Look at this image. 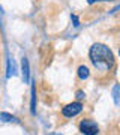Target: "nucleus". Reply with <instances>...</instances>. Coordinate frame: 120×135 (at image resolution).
Segmentation results:
<instances>
[{
    "label": "nucleus",
    "instance_id": "obj_5",
    "mask_svg": "<svg viewBox=\"0 0 120 135\" xmlns=\"http://www.w3.org/2000/svg\"><path fill=\"white\" fill-rule=\"evenodd\" d=\"M23 74H24V81H29V62L27 59H23Z\"/></svg>",
    "mask_w": 120,
    "mask_h": 135
},
{
    "label": "nucleus",
    "instance_id": "obj_2",
    "mask_svg": "<svg viewBox=\"0 0 120 135\" xmlns=\"http://www.w3.org/2000/svg\"><path fill=\"white\" fill-rule=\"evenodd\" d=\"M78 129L83 135H98L99 134V126L96 125V122L90 119H83L78 125Z\"/></svg>",
    "mask_w": 120,
    "mask_h": 135
},
{
    "label": "nucleus",
    "instance_id": "obj_10",
    "mask_svg": "<svg viewBox=\"0 0 120 135\" xmlns=\"http://www.w3.org/2000/svg\"><path fill=\"white\" fill-rule=\"evenodd\" d=\"M119 56H120V48H119Z\"/></svg>",
    "mask_w": 120,
    "mask_h": 135
},
{
    "label": "nucleus",
    "instance_id": "obj_3",
    "mask_svg": "<svg viewBox=\"0 0 120 135\" xmlns=\"http://www.w3.org/2000/svg\"><path fill=\"white\" fill-rule=\"evenodd\" d=\"M81 111H83L81 102H72V104H68L62 108V116L71 119V117H75L77 114H80Z\"/></svg>",
    "mask_w": 120,
    "mask_h": 135
},
{
    "label": "nucleus",
    "instance_id": "obj_6",
    "mask_svg": "<svg viewBox=\"0 0 120 135\" xmlns=\"http://www.w3.org/2000/svg\"><path fill=\"white\" fill-rule=\"evenodd\" d=\"M0 120H3V122H18L14 116H11V114H8V113H2V114H0Z\"/></svg>",
    "mask_w": 120,
    "mask_h": 135
},
{
    "label": "nucleus",
    "instance_id": "obj_7",
    "mask_svg": "<svg viewBox=\"0 0 120 135\" xmlns=\"http://www.w3.org/2000/svg\"><path fill=\"white\" fill-rule=\"evenodd\" d=\"M84 96H86V95H84L83 92H77V98H78V99H83Z\"/></svg>",
    "mask_w": 120,
    "mask_h": 135
},
{
    "label": "nucleus",
    "instance_id": "obj_4",
    "mask_svg": "<svg viewBox=\"0 0 120 135\" xmlns=\"http://www.w3.org/2000/svg\"><path fill=\"white\" fill-rule=\"evenodd\" d=\"M77 74H78V78H80V80H87L89 75H90V71H89V68H87V66L81 65V66L78 68Z\"/></svg>",
    "mask_w": 120,
    "mask_h": 135
},
{
    "label": "nucleus",
    "instance_id": "obj_8",
    "mask_svg": "<svg viewBox=\"0 0 120 135\" xmlns=\"http://www.w3.org/2000/svg\"><path fill=\"white\" fill-rule=\"evenodd\" d=\"M95 2H111V0H89V3H95Z\"/></svg>",
    "mask_w": 120,
    "mask_h": 135
},
{
    "label": "nucleus",
    "instance_id": "obj_9",
    "mask_svg": "<svg viewBox=\"0 0 120 135\" xmlns=\"http://www.w3.org/2000/svg\"><path fill=\"white\" fill-rule=\"evenodd\" d=\"M50 135H62V134H59V132H51Z\"/></svg>",
    "mask_w": 120,
    "mask_h": 135
},
{
    "label": "nucleus",
    "instance_id": "obj_1",
    "mask_svg": "<svg viewBox=\"0 0 120 135\" xmlns=\"http://www.w3.org/2000/svg\"><path fill=\"white\" fill-rule=\"evenodd\" d=\"M89 57H90L93 66L99 72H110L111 69L116 66L114 54L104 44H99V42L93 44L90 51H89Z\"/></svg>",
    "mask_w": 120,
    "mask_h": 135
}]
</instances>
